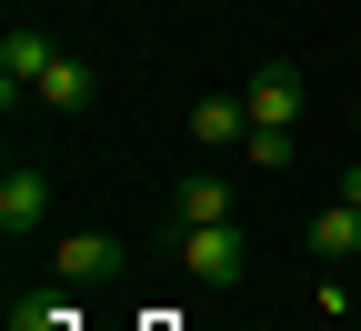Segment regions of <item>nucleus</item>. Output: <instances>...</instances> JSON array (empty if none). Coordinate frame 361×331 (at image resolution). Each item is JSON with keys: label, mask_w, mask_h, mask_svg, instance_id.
I'll return each instance as SVG.
<instances>
[{"label": "nucleus", "mask_w": 361, "mask_h": 331, "mask_svg": "<svg viewBox=\"0 0 361 331\" xmlns=\"http://www.w3.org/2000/svg\"><path fill=\"white\" fill-rule=\"evenodd\" d=\"M90 90H101V71H90L80 51H61L51 80H40V111H90Z\"/></svg>", "instance_id": "nucleus-9"}, {"label": "nucleus", "mask_w": 361, "mask_h": 331, "mask_svg": "<svg viewBox=\"0 0 361 331\" xmlns=\"http://www.w3.org/2000/svg\"><path fill=\"white\" fill-rule=\"evenodd\" d=\"M121 271H130V241H121V231H101V221L51 241V281H71V291H90V281H121Z\"/></svg>", "instance_id": "nucleus-2"}, {"label": "nucleus", "mask_w": 361, "mask_h": 331, "mask_svg": "<svg viewBox=\"0 0 361 331\" xmlns=\"http://www.w3.org/2000/svg\"><path fill=\"white\" fill-rule=\"evenodd\" d=\"M51 61H61V40L40 30V20H11V40H0V101H40V80H51Z\"/></svg>", "instance_id": "nucleus-4"}, {"label": "nucleus", "mask_w": 361, "mask_h": 331, "mask_svg": "<svg viewBox=\"0 0 361 331\" xmlns=\"http://www.w3.org/2000/svg\"><path fill=\"white\" fill-rule=\"evenodd\" d=\"M301 161V131H251L241 140V171H291Z\"/></svg>", "instance_id": "nucleus-11"}, {"label": "nucleus", "mask_w": 361, "mask_h": 331, "mask_svg": "<svg viewBox=\"0 0 361 331\" xmlns=\"http://www.w3.org/2000/svg\"><path fill=\"white\" fill-rule=\"evenodd\" d=\"M241 140H251L241 90H201V101H191V151H211V161H241Z\"/></svg>", "instance_id": "nucleus-5"}, {"label": "nucleus", "mask_w": 361, "mask_h": 331, "mask_svg": "<svg viewBox=\"0 0 361 331\" xmlns=\"http://www.w3.org/2000/svg\"><path fill=\"white\" fill-rule=\"evenodd\" d=\"M351 140H361V101H351Z\"/></svg>", "instance_id": "nucleus-13"}, {"label": "nucleus", "mask_w": 361, "mask_h": 331, "mask_svg": "<svg viewBox=\"0 0 361 331\" xmlns=\"http://www.w3.org/2000/svg\"><path fill=\"white\" fill-rule=\"evenodd\" d=\"M341 201H361V161H351V171H341Z\"/></svg>", "instance_id": "nucleus-12"}, {"label": "nucleus", "mask_w": 361, "mask_h": 331, "mask_svg": "<svg viewBox=\"0 0 361 331\" xmlns=\"http://www.w3.org/2000/svg\"><path fill=\"white\" fill-rule=\"evenodd\" d=\"M171 221H241V181H231V171H180Z\"/></svg>", "instance_id": "nucleus-7"}, {"label": "nucleus", "mask_w": 361, "mask_h": 331, "mask_svg": "<svg viewBox=\"0 0 361 331\" xmlns=\"http://www.w3.org/2000/svg\"><path fill=\"white\" fill-rule=\"evenodd\" d=\"M301 251L311 261H351L361 251V201H322V211L301 221Z\"/></svg>", "instance_id": "nucleus-8"}, {"label": "nucleus", "mask_w": 361, "mask_h": 331, "mask_svg": "<svg viewBox=\"0 0 361 331\" xmlns=\"http://www.w3.org/2000/svg\"><path fill=\"white\" fill-rule=\"evenodd\" d=\"M171 261L201 291H241L251 281V231L241 221H171Z\"/></svg>", "instance_id": "nucleus-1"}, {"label": "nucleus", "mask_w": 361, "mask_h": 331, "mask_svg": "<svg viewBox=\"0 0 361 331\" xmlns=\"http://www.w3.org/2000/svg\"><path fill=\"white\" fill-rule=\"evenodd\" d=\"M11 331H80L71 281H51V291H20V301H11Z\"/></svg>", "instance_id": "nucleus-10"}, {"label": "nucleus", "mask_w": 361, "mask_h": 331, "mask_svg": "<svg viewBox=\"0 0 361 331\" xmlns=\"http://www.w3.org/2000/svg\"><path fill=\"white\" fill-rule=\"evenodd\" d=\"M0 231H11V241H40V231H51V171H11L0 181Z\"/></svg>", "instance_id": "nucleus-6"}, {"label": "nucleus", "mask_w": 361, "mask_h": 331, "mask_svg": "<svg viewBox=\"0 0 361 331\" xmlns=\"http://www.w3.org/2000/svg\"><path fill=\"white\" fill-rule=\"evenodd\" d=\"M241 111H251V131H301V111H311V80H301L291 61H261V71L241 80Z\"/></svg>", "instance_id": "nucleus-3"}]
</instances>
